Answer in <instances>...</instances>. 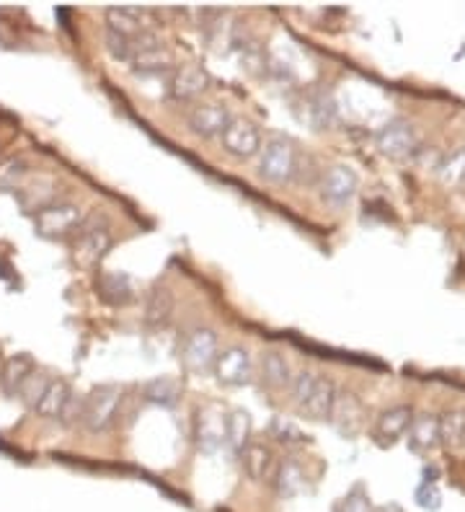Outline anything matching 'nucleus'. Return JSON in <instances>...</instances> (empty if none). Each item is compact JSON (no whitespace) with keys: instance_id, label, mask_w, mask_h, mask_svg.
Instances as JSON below:
<instances>
[{"instance_id":"nucleus-1","label":"nucleus","mask_w":465,"mask_h":512,"mask_svg":"<svg viewBox=\"0 0 465 512\" xmlns=\"http://www.w3.org/2000/svg\"><path fill=\"white\" fill-rule=\"evenodd\" d=\"M114 246V236L109 231L107 218L101 213H90L83 218L78 233H75V243H72V259L78 267L83 270H93L99 267Z\"/></svg>"},{"instance_id":"nucleus-2","label":"nucleus","mask_w":465,"mask_h":512,"mask_svg":"<svg viewBox=\"0 0 465 512\" xmlns=\"http://www.w3.org/2000/svg\"><path fill=\"white\" fill-rule=\"evenodd\" d=\"M300 150L292 140L287 137H269L267 143L259 150V161H256V176L261 182L274 184V186H285L295 176V166H298Z\"/></svg>"},{"instance_id":"nucleus-3","label":"nucleus","mask_w":465,"mask_h":512,"mask_svg":"<svg viewBox=\"0 0 465 512\" xmlns=\"http://www.w3.org/2000/svg\"><path fill=\"white\" fill-rule=\"evenodd\" d=\"M122 399H125V391H122L119 385L114 384L96 385L90 393H86L83 420H81V424L89 430L90 435H99V432L111 430V427L119 422Z\"/></svg>"},{"instance_id":"nucleus-4","label":"nucleus","mask_w":465,"mask_h":512,"mask_svg":"<svg viewBox=\"0 0 465 512\" xmlns=\"http://www.w3.org/2000/svg\"><path fill=\"white\" fill-rule=\"evenodd\" d=\"M217 352H220V342H217L215 331L207 327H197V329H189L184 334L179 345V363L186 373L204 375V373H213Z\"/></svg>"},{"instance_id":"nucleus-5","label":"nucleus","mask_w":465,"mask_h":512,"mask_svg":"<svg viewBox=\"0 0 465 512\" xmlns=\"http://www.w3.org/2000/svg\"><path fill=\"white\" fill-rule=\"evenodd\" d=\"M86 218L83 207L75 204V202L60 200L39 210L34 215V228L39 236L52 238V241H60V238H71L78 233L81 223Z\"/></svg>"},{"instance_id":"nucleus-6","label":"nucleus","mask_w":465,"mask_h":512,"mask_svg":"<svg viewBox=\"0 0 465 512\" xmlns=\"http://www.w3.org/2000/svg\"><path fill=\"white\" fill-rule=\"evenodd\" d=\"M375 146L391 161H413V156L419 150V137H416V129L412 128V122L391 119L377 129Z\"/></svg>"},{"instance_id":"nucleus-7","label":"nucleus","mask_w":465,"mask_h":512,"mask_svg":"<svg viewBox=\"0 0 465 512\" xmlns=\"http://www.w3.org/2000/svg\"><path fill=\"white\" fill-rule=\"evenodd\" d=\"M220 146L235 161H251V158L259 156V150L264 146L261 129L256 128L251 119L232 117L228 128L223 129V135H220Z\"/></svg>"},{"instance_id":"nucleus-8","label":"nucleus","mask_w":465,"mask_h":512,"mask_svg":"<svg viewBox=\"0 0 465 512\" xmlns=\"http://www.w3.org/2000/svg\"><path fill=\"white\" fill-rule=\"evenodd\" d=\"M328 422L344 438H357L359 432L365 430L367 409H365V403H362V399L355 391L337 388V396H334L331 412H328Z\"/></svg>"},{"instance_id":"nucleus-9","label":"nucleus","mask_w":465,"mask_h":512,"mask_svg":"<svg viewBox=\"0 0 465 512\" xmlns=\"http://www.w3.org/2000/svg\"><path fill=\"white\" fill-rule=\"evenodd\" d=\"M213 375L217 378V384L223 385H249L256 375V365H253V357L246 347H238V345H231V347L220 349L217 352L215 367H213Z\"/></svg>"},{"instance_id":"nucleus-10","label":"nucleus","mask_w":465,"mask_h":512,"mask_svg":"<svg viewBox=\"0 0 465 512\" xmlns=\"http://www.w3.org/2000/svg\"><path fill=\"white\" fill-rule=\"evenodd\" d=\"M316 189L321 192V200L326 202V204L339 207L341 210V207L352 204V200L357 197L359 179L349 166H328V168H323L321 182H318Z\"/></svg>"},{"instance_id":"nucleus-11","label":"nucleus","mask_w":465,"mask_h":512,"mask_svg":"<svg viewBox=\"0 0 465 512\" xmlns=\"http://www.w3.org/2000/svg\"><path fill=\"white\" fill-rule=\"evenodd\" d=\"M210 89H213V78L199 65H176V71L171 73V81H168V96L181 104L197 101Z\"/></svg>"},{"instance_id":"nucleus-12","label":"nucleus","mask_w":465,"mask_h":512,"mask_svg":"<svg viewBox=\"0 0 465 512\" xmlns=\"http://www.w3.org/2000/svg\"><path fill=\"white\" fill-rule=\"evenodd\" d=\"M231 119V111H228L225 104L202 101V104H195V107H192L189 117H186V125H189V129H192L197 137L210 140V137H220Z\"/></svg>"},{"instance_id":"nucleus-13","label":"nucleus","mask_w":465,"mask_h":512,"mask_svg":"<svg viewBox=\"0 0 465 512\" xmlns=\"http://www.w3.org/2000/svg\"><path fill=\"white\" fill-rule=\"evenodd\" d=\"M241 456V466L249 476L251 481H259V484H274V476L280 469V458L274 456V450L269 448L267 442H253L238 453Z\"/></svg>"},{"instance_id":"nucleus-14","label":"nucleus","mask_w":465,"mask_h":512,"mask_svg":"<svg viewBox=\"0 0 465 512\" xmlns=\"http://www.w3.org/2000/svg\"><path fill=\"white\" fill-rule=\"evenodd\" d=\"M292 367L289 360L285 357V352L280 349H264L259 363H256V378L261 381V385L271 391V393H282L292 384Z\"/></svg>"},{"instance_id":"nucleus-15","label":"nucleus","mask_w":465,"mask_h":512,"mask_svg":"<svg viewBox=\"0 0 465 512\" xmlns=\"http://www.w3.org/2000/svg\"><path fill=\"white\" fill-rule=\"evenodd\" d=\"M337 388L339 385L334 384L328 375L318 373L316 384L310 388V393L305 396V402L298 406V412L313 422H326L328 420V412H331V403H334V396H337Z\"/></svg>"},{"instance_id":"nucleus-16","label":"nucleus","mask_w":465,"mask_h":512,"mask_svg":"<svg viewBox=\"0 0 465 512\" xmlns=\"http://www.w3.org/2000/svg\"><path fill=\"white\" fill-rule=\"evenodd\" d=\"M413 420V409L406 406V403H395L391 409H385L380 417L375 420V427H373V435L380 445H391L398 438L406 435L409 424Z\"/></svg>"},{"instance_id":"nucleus-17","label":"nucleus","mask_w":465,"mask_h":512,"mask_svg":"<svg viewBox=\"0 0 465 512\" xmlns=\"http://www.w3.org/2000/svg\"><path fill=\"white\" fill-rule=\"evenodd\" d=\"M129 71L135 75L174 73L176 71V60H174V52L168 47L156 44V47H145V50L129 57Z\"/></svg>"},{"instance_id":"nucleus-18","label":"nucleus","mask_w":465,"mask_h":512,"mask_svg":"<svg viewBox=\"0 0 465 512\" xmlns=\"http://www.w3.org/2000/svg\"><path fill=\"white\" fill-rule=\"evenodd\" d=\"M174 308H176V298H174V293H171L166 285H156V288L147 293V298H145V327H150V329H163V327L171 321Z\"/></svg>"},{"instance_id":"nucleus-19","label":"nucleus","mask_w":465,"mask_h":512,"mask_svg":"<svg viewBox=\"0 0 465 512\" xmlns=\"http://www.w3.org/2000/svg\"><path fill=\"white\" fill-rule=\"evenodd\" d=\"M18 200L21 204L29 210V213H39L44 207H50L54 202H60V192H57V182L50 176H36V182L21 184L16 189Z\"/></svg>"},{"instance_id":"nucleus-20","label":"nucleus","mask_w":465,"mask_h":512,"mask_svg":"<svg viewBox=\"0 0 465 512\" xmlns=\"http://www.w3.org/2000/svg\"><path fill=\"white\" fill-rule=\"evenodd\" d=\"M409 435V448L413 453L430 456L432 450L440 445V430H437V417L434 414H413L412 424L406 430Z\"/></svg>"},{"instance_id":"nucleus-21","label":"nucleus","mask_w":465,"mask_h":512,"mask_svg":"<svg viewBox=\"0 0 465 512\" xmlns=\"http://www.w3.org/2000/svg\"><path fill=\"white\" fill-rule=\"evenodd\" d=\"M96 293L109 306H127L135 298V288H132V280L122 272H99Z\"/></svg>"},{"instance_id":"nucleus-22","label":"nucleus","mask_w":465,"mask_h":512,"mask_svg":"<svg viewBox=\"0 0 465 512\" xmlns=\"http://www.w3.org/2000/svg\"><path fill=\"white\" fill-rule=\"evenodd\" d=\"M197 440L199 448L207 453H215L220 445H225V414L204 409L197 414Z\"/></svg>"},{"instance_id":"nucleus-23","label":"nucleus","mask_w":465,"mask_h":512,"mask_svg":"<svg viewBox=\"0 0 465 512\" xmlns=\"http://www.w3.org/2000/svg\"><path fill=\"white\" fill-rule=\"evenodd\" d=\"M71 393L72 388L65 378H52L50 385H47V391H44V396L34 406V414L42 417V420H60V414H62L65 403L71 399Z\"/></svg>"},{"instance_id":"nucleus-24","label":"nucleus","mask_w":465,"mask_h":512,"mask_svg":"<svg viewBox=\"0 0 465 512\" xmlns=\"http://www.w3.org/2000/svg\"><path fill=\"white\" fill-rule=\"evenodd\" d=\"M145 16H147V11H140V8H109L104 14L107 32L122 34V37H135L147 29Z\"/></svg>"},{"instance_id":"nucleus-25","label":"nucleus","mask_w":465,"mask_h":512,"mask_svg":"<svg viewBox=\"0 0 465 512\" xmlns=\"http://www.w3.org/2000/svg\"><path fill=\"white\" fill-rule=\"evenodd\" d=\"M271 487L277 489V494H280L282 499H292V497L303 494L305 469L298 460H292V458L280 460V469H277V476H274V484H271Z\"/></svg>"},{"instance_id":"nucleus-26","label":"nucleus","mask_w":465,"mask_h":512,"mask_svg":"<svg viewBox=\"0 0 465 512\" xmlns=\"http://www.w3.org/2000/svg\"><path fill=\"white\" fill-rule=\"evenodd\" d=\"M181 391H184V385H181L179 378L161 375V378L147 381L140 391V396H143V402L156 403V406H174L181 399Z\"/></svg>"},{"instance_id":"nucleus-27","label":"nucleus","mask_w":465,"mask_h":512,"mask_svg":"<svg viewBox=\"0 0 465 512\" xmlns=\"http://www.w3.org/2000/svg\"><path fill=\"white\" fill-rule=\"evenodd\" d=\"M36 370V365L32 363V357L29 355H16V357H11L3 370H0V388L8 393V396H16L18 388L24 385V381L32 375Z\"/></svg>"},{"instance_id":"nucleus-28","label":"nucleus","mask_w":465,"mask_h":512,"mask_svg":"<svg viewBox=\"0 0 465 512\" xmlns=\"http://www.w3.org/2000/svg\"><path fill=\"white\" fill-rule=\"evenodd\" d=\"M251 435H253V422L249 412L235 409L225 417V445H231L235 453H241L249 445Z\"/></svg>"},{"instance_id":"nucleus-29","label":"nucleus","mask_w":465,"mask_h":512,"mask_svg":"<svg viewBox=\"0 0 465 512\" xmlns=\"http://www.w3.org/2000/svg\"><path fill=\"white\" fill-rule=\"evenodd\" d=\"M437 430H440V445L445 448H458L463 445L465 438V412L463 409H450L437 417Z\"/></svg>"},{"instance_id":"nucleus-30","label":"nucleus","mask_w":465,"mask_h":512,"mask_svg":"<svg viewBox=\"0 0 465 512\" xmlns=\"http://www.w3.org/2000/svg\"><path fill=\"white\" fill-rule=\"evenodd\" d=\"M434 171L445 186H465V146L455 147V150H450L448 156H442Z\"/></svg>"},{"instance_id":"nucleus-31","label":"nucleus","mask_w":465,"mask_h":512,"mask_svg":"<svg viewBox=\"0 0 465 512\" xmlns=\"http://www.w3.org/2000/svg\"><path fill=\"white\" fill-rule=\"evenodd\" d=\"M50 381H52V375H47L44 370H34L26 381H24V385L18 388L16 399L26 409H32L34 412V406L39 403V399L44 396V391H47V385H50Z\"/></svg>"},{"instance_id":"nucleus-32","label":"nucleus","mask_w":465,"mask_h":512,"mask_svg":"<svg viewBox=\"0 0 465 512\" xmlns=\"http://www.w3.org/2000/svg\"><path fill=\"white\" fill-rule=\"evenodd\" d=\"M29 174V164L24 158H5L0 161V192L18 189Z\"/></svg>"},{"instance_id":"nucleus-33","label":"nucleus","mask_w":465,"mask_h":512,"mask_svg":"<svg viewBox=\"0 0 465 512\" xmlns=\"http://www.w3.org/2000/svg\"><path fill=\"white\" fill-rule=\"evenodd\" d=\"M323 176V166L310 156V153H300L298 156V166H295V176L292 182L300 186H318Z\"/></svg>"},{"instance_id":"nucleus-34","label":"nucleus","mask_w":465,"mask_h":512,"mask_svg":"<svg viewBox=\"0 0 465 512\" xmlns=\"http://www.w3.org/2000/svg\"><path fill=\"white\" fill-rule=\"evenodd\" d=\"M269 435L277 440V442H285V445H295V442H303L305 432L295 424V422L285 420V417H277V420L269 424Z\"/></svg>"},{"instance_id":"nucleus-35","label":"nucleus","mask_w":465,"mask_h":512,"mask_svg":"<svg viewBox=\"0 0 465 512\" xmlns=\"http://www.w3.org/2000/svg\"><path fill=\"white\" fill-rule=\"evenodd\" d=\"M316 378H318V373H313V370H300V373L292 375V384H289L287 391H289V399L295 402V406H300L305 402V396L310 393Z\"/></svg>"},{"instance_id":"nucleus-36","label":"nucleus","mask_w":465,"mask_h":512,"mask_svg":"<svg viewBox=\"0 0 465 512\" xmlns=\"http://www.w3.org/2000/svg\"><path fill=\"white\" fill-rule=\"evenodd\" d=\"M373 502H370V494L365 492V489H352V492L346 494L344 499H341L339 510L337 512H373Z\"/></svg>"},{"instance_id":"nucleus-37","label":"nucleus","mask_w":465,"mask_h":512,"mask_svg":"<svg viewBox=\"0 0 465 512\" xmlns=\"http://www.w3.org/2000/svg\"><path fill=\"white\" fill-rule=\"evenodd\" d=\"M83 403H86V396H78L75 391L71 393V399L65 403V409H62V414H60V424H65V427H75V424H81L83 420Z\"/></svg>"},{"instance_id":"nucleus-38","label":"nucleus","mask_w":465,"mask_h":512,"mask_svg":"<svg viewBox=\"0 0 465 512\" xmlns=\"http://www.w3.org/2000/svg\"><path fill=\"white\" fill-rule=\"evenodd\" d=\"M107 50L109 55L114 60H122V62H129V55H132V47H129V37H122V34H114V32H107Z\"/></svg>"},{"instance_id":"nucleus-39","label":"nucleus","mask_w":465,"mask_h":512,"mask_svg":"<svg viewBox=\"0 0 465 512\" xmlns=\"http://www.w3.org/2000/svg\"><path fill=\"white\" fill-rule=\"evenodd\" d=\"M416 502L424 507V510H437L442 505V494L434 484H422V489L416 492Z\"/></svg>"},{"instance_id":"nucleus-40","label":"nucleus","mask_w":465,"mask_h":512,"mask_svg":"<svg viewBox=\"0 0 465 512\" xmlns=\"http://www.w3.org/2000/svg\"><path fill=\"white\" fill-rule=\"evenodd\" d=\"M373 512H401L395 505H388V507H377V510H373Z\"/></svg>"},{"instance_id":"nucleus-41","label":"nucleus","mask_w":465,"mask_h":512,"mask_svg":"<svg viewBox=\"0 0 465 512\" xmlns=\"http://www.w3.org/2000/svg\"><path fill=\"white\" fill-rule=\"evenodd\" d=\"M463 448H465V438H463Z\"/></svg>"}]
</instances>
